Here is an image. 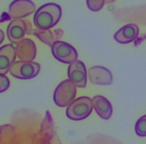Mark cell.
I'll return each instance as SVG.
<instances>
[{
    "label": "cell",
    "mask_w": 146,
    "mask_h": 144,
    "mask_svg": "<svg viewBox=\"0 0 146 144\" xmlns=\"http://www.w3.org/2000/svg\"><path fill=\"white\" fill-rule=\"evenodd\" d=\"M62 17V8L59 5L48 2L39 7L33 16V24L38 30H50Z\"/></svg>",
    "instance_id": "6da1fadb"
},
{
    "label": "cell",
    "mask_w": 146,
    "mask_h": 144,
    "mask_svg": "<svg viewBox=\"0 0 146 144\" xmlns=\"http://www.w3.org/2000/svg\"><path fill=\"white\" fill-rule=\"evenodd\" d=\"M16 48L15 45L8 43L0 47V74H5L9 72L11 65L16 58Z\"/></svg>",
    "instance_id": "30bf717a"
},
{
    "label": "cell",
    "mask_w": 146,
    "mask_h": 144,
    "mask_svg": "<svg viewBox=\"0 0 146 144\" xmlns=\"http://www.w3.org/2000/svg\"><path fill=\"white\" fill-rule=\"evenodd\" d=\"M86 2H87V7L92 11L100 10L105 5V0H86Z\"/></svg>",
    "instance_id": "2e32d148"
},
{
    "label": "cell",
    "mask_w": 146,
    "mask_h": 144,
    "mask_svg": "<svg viewBox=\"0 0 146 144\" xmlns=\"http://www.w3.org/2000/svg\"><path fill=\"white\" fill-rule=\"evenodd\" d=\"M94 106H92V99L88 96H81L75 98L66 109V117L71 120L79 121L83 120L91 113Z\"/></svg>",
    "instance_id": "7a4b0ae2"
},
{
    "label": "cell",
    "mask_w": 146,
    "mask_h": 144,
    "mask_svg": "<svg viewBox=\"0 0 146 144\" xmlns=\"http://www.w3.org/2000/svg\"><path fill=\"white\" fill-rule=\"evenodd\" d=\"M135 131L138 136L145 137L146 136V114L140 117L135 125Z\"/></svg>",
    "instance_id": "9a60e30c"
},
{
    "label": "cell",
    "mask_w": 146,
    "mask_h": 144,
    "mask_svg": "<svg viewBox=\"0 0 146 144\" xmlns=\"http://www.w3.org/2000/svg\"><path fill=\"white\" fill-rule=\"evenodd\" d=\"M76 95V86L70 80L62 81L54 91V102L57 106L64 107L68 106L74 99Z\"/></svg>",
    "instance_id": "3957f363"
},
{
    "label": "cell",
    "mask_w": 146,
    "mask_h": 144,
    "mask_svg": "<svg viewBox=\"0 0 146 144\" xmlns=\"http://www.w3.org/2000/svg\"><path fill=\"white\" fill-rule=\"evenodd\" d=\"M10 86V81L9 79L5 75V74H0V93L6 91Z\"/></svg>",
    "instance_id": "e0dca14e"
},
{
    "label": "cell",
    "mask_w": 146,
    "mask_h": 144,
    "mask_svg": "<svg viewBox=\"0 0 146 144\" xmlns=\"http://www.w3.org/2000/svg\"><path fill=\"white\" fill-rule=\"evenodd\" d=\"M115 0H105V3H112V2H114Z\"/></svg>",
    "instance_id": "d6986e66"
},
{
    "label": "cell",
    "mask_w": 146,
    "mask_h": 144,
    "mask_svg": "<svg viewBox=\"0 0 146 144\" xmlns=\"http://www.w3.org/2000/svg\"><path fill=\"white\" fill-rule=\"evenodd\" d=\"M91 99H92V106H94L96 113L102 119L107 120L112 117L113 107H112V104L110 103V101L106 97H104L102 95H96Z\"/></svg>",
    "instance_id": "4fadbf2b"
},
{
    "label": "cell",
    "mask_w": 146,
    "mask_h": 144,
    "mask_svg": "<svg viewBox=\"0 0 146 144\" xmlns=\"http://www.w3.org/2000/svg\"><path fill=\"white\" fill-rule=\"evenodd\" d=\"M88 79L90 80L91 83L102 85V86H107L113 82L112 72L107 67L100 65L92 66L88 70Z\"/></svg>",
    "instance_id": "9c48e42d"
},
{
    "label": "cell",
    "mask_w": 146,
    "mask_h": 144,
    "mask_svg": "<svg viewBox=\"0 0 146 144\" xmlns=\"http://www.w3.org/2000/svg\"><path fill=\"white\" fill-rule=\"evenodd\" d=\"M35 11L32 0H14L8 7V15L11 19H23Z\"/></svg>",
    "instance_id": "52a82bcc"
},
{
    "label": "cell",
    "mask_w": 146,
    "mask_h": 144,
    "mask_svg": "<svg viewBox=\"0 0 146 144\" xmlns=\"http://www.w3.org/2000/svg\"><path fill=\"white\" fill-rule=\"evenodd\" d=\"M31 25L24 19H11L7 26V38L13 43L16 45L24 39L26 34L32 33Z\"/></svg>",
    "instance_id": "5b68a950"
},
{
    "label": "cell",
    "mask_w": 146,
    "mask_h": 144,
    "mask_svg": "<svg viewBox=\"0 0 146 144\" xmlns=\"http://www.w3.org/2000/svg\"><path fill=\"white\" fill-rule=\"evenodd\" d=\"M3 39H5V32H3L2 30H0V45L2 43Z\"/></svg>",
    "instance_id": "ac0fdd59"
},
{
    "label": "cell",
    "mask_w": 146,
    "mask_h": 144,
    "mask_svg": "<svg viewBox=\"0 0 146 144\" xmlns=\"http://www.w3.org/2000/svg\"><path fill=\"white\" fill-rule=\"evenodd\" d=\"M32 33L38 38L40 39L43 43L48 45L51 47V45L55 42V41H58L60 39V37L63 35V31L62 30H55V31H50V30H33Z\"/></svg>",
    "instance_id": "5bb4252c"
},
{
    "label": "cell",
    "mask_w": 146,
    "mask_h": 144,
    "mask_svg": "<svg viewBox=\"0 0 146 144\" xmlns=\"http://www.w3.org/2000/svg\"><path fill=\"white\" fill-rule=\"evenodd\" d=\"M87 69L83 62L76 59L72 64L68 65L67 69V75L68 79L79 88H84L87 85Z\"/></svg>",
    "instance_id": "ba28073f"
},
{
    "label": "cell",
    "mask_w": 146,
    "mask_h": 144,
    "mask_svg": "<svg viewBox=\"0 0 146 144\" xmlns=\"http://www.w3.org/2000/svg\"><path fill=\"white\" fill-rule=\"evenodd\" d=\"M9 72L14 78H17V79H22V80L32 79L39 74L40 64L36 62L17 61V62H14Z\"/></svg>",
    "instance_id": "277c9868"
},
{
    "label": "cell",
    "mask_w": 146,
    "mask_h": 144,
    "mask_svg": "<svg viewBox=\"0 0 146 144\" xmlns=\"http://www.w3.org/2000/svg\"><path fill=\"white\" fill-rule=\"evenodd\" d=\"M51 53L57 61L68 65L78 59V53L75 48L62 40L55 41L51 45Z\"/></svg>",
    "instance_id": "8992f818"
},
{
    "label": "cell",
    "mask_w": 146,
    "mask_h": 144,
    "mask_svg": "<svg viewBox=\"0 0 146 144\" xmlns=\"http://www.w3.org/2000/svg\"><path fill=\"white\" fill-rule=\"evenodd\" d=\"M139 34V27L138 25L130 23L123 25L121 29H119L114 34V40L119 43H129L132 42Z\"/></svg>",
    "instance_id": "7c38bea8"
},
{
    "label": "cell",
    "mask_w": 146,
    "mask_h": 144,
    "mask_svg": "<svg viewBox=\"0 0 146 144\" xmlns=\"http://www.w3.org/2000/svg\"><path fill=\"white\" fill-rule=\"evenodd\" d=\"M15 48H16V55L21 61L33 62L36 54V47L31 39L24 38L22 41L15 45Z\"/></svg>",
    "instance_id": "8fae6325"
}]
</instances>
